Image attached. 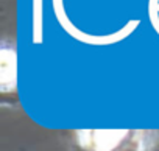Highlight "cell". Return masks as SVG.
I'll list each match as a JSON object with an SVG mask.
<instances>
[{
  "instance_id": "1",
  "label": "cell",
  "mask_w": 159,
  "mask_h": 151,
  "mask_svg": "<svg viewBox=\"0 0 159 151\" xmlns=\"http://www.w3.org/2000/svg\"><path fill=\"white\" fill-rule=\"evenodd\" d=\"M0 86L5 92L16 86V53L8 47L0 50Z\"/></svg>"
}]
</instances>
